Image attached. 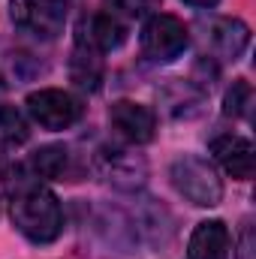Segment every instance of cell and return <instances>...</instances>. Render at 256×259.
Here are the masks:
<instances>
[{"mask_svg": "<svg viewBox=\"0 0 256 259\" xmlns=\"http://www.w3.org/2000/svg\"><path fill=\"white\" fill-rule=\"evenodd\" d=\"M211 36V49L223 58V61H238L247 46H250V27L241 21V18H217L208 30Z\"/></svg>", "mask_w": 256, "mask_h": 259, "instance_id": "obj_12", "label": "cell"}, {"mask_svg": "<svg viewBox=\"0 0 256 259\" xmlns=\"http://www.w3.org/2000/svg\"><path fill=\"white\" fill-rule=\"evenodd\" d=\"M0 91H3V78H0Z\"/></svg>", "mask_w": 256, "mask_h": 259, "instance_id": "obj_21", "label": "cell"}, {"mask_svg": "<svg viewBox=\"0 0 256 259\" xmlns=\"http://www.w3.org/2000/svg\"><path fill=\"white\" fill-rule=\"evenodd\" d=\"M81 36L100 55H109V52H118L127 42V24L112 12H97L81 24Z\"/></svg>", "mask_w": 256, "mask_h": 259, "instance_id": "obj_11", "label": "cell"}, {"mask_svg": "<svg viewBox=\"0 0 256 259\" xmlns=\"http://www.w3.org/2000/svg\"><path fill=\"white\" fill-rule=\"evenodd\" d=\"M250 103H253V88H250V81L235 78L232 88L223 94V115H229V118H241V115H247Z\"/></svg>", "mask_w": 256, "mask_h": 259, "instance_id": "obj_17", "label": "cell"}, {"mask_svg": "<svg viewBox=\"0 0 256 259\" xmlns=\"http://www.w3.org/2000/svg\"><path fill=\"white\" fill-rule=\"evenodd\" d=\"M229 253H232V235L223 220L196 223L187 241V259H229Z\"/></svg>", "mask_w": 256, "mask_h": 259, "instance_id": "obj_9", "label": "cell"}, {"mask_svg": "<svg viewBox=\"0 0 256 259\" xmlns=\"http://www.w3.org/2000/svg\"><path fill=\"white\" fill-rule=\"evenodd\" d=\"M94 166H97V172H100L112 187L127 190V193L139 190V187L145 184V178H148L145 160H142L136 151L121 148V145H103V148L97 151V157H94Z\"/></svg>", "mask_w": 256, "mask_h": 259, "instance_id": "obj_6", "label": "cell"}, {"mask_svg": "<svg viewBox=\"0 0 256 259\" xmlns=\"http://www.w3.org/2000/svg\"><path fill=\"white\" fill-rule=\"evenodd\" d=\"M30 169L36 178L64 181L69 175V151L64 145H42L30 154Z\"/></svg>", "mask_w": 256, "mask_h": 259, "instance_id": "obj_15", "label": "cell"}, {"mask_svg": "<svg viewBox=\"0 0 256 259\" xmlns=\"http://www.w3.org/2000/svg\"><path fill=\"white\" fill-rule=\"evenodd\" d=\"M103 3L109 6L112 15H124V18H142L160 6V0H103Z\"/></svg>", "mask_w": 256, "mask_h": 259, "instance_id": "obj_18", "label": "cell"}, {"mask_svg": "<svg viewBox=\"0 0 256 259\" xmlns=\"http://www.w3.org/2000/svg\"><path fill=\"white\" fill-rule=\"evenodd\" d=\"M109 124L112 130L130 142L133 148L136 145H148L154 136H157V115L154 109L142 106V103H133V100H118L112 103L109 109Z\"/></svg>", "mask_w": 256, "mask_h": 259, "instance_id": "obj_7", "label": "cell"}, {"mask_svg": "<svg viewBox=\"0 0 256 259\" xmlns=\"http://www.w3.org/2000/svg\"><path fill=\"white\" fill-rule=\"evenodd\" d=\"M24 106L30 121L42 130H69L81 118V103L61 88H39L24 100Z\"/></svg>", "mask_w": 256, "mask_h": 259, "instance_id": "obj_5", "label": "cell"}, {"mask_svg": "<svg viewBox=\"0 0 256 259\" xmlns=\"http://www.w3.org/2000/svg\"><path fill=\"white\" fill-rule=\"evenodd\" d=\"M208 151H211V157L220 163V169L226 172V175H232V178H238V181H247V178H253V145L244 139V136H217V139H211V145H208Z\"/></svg>", "mask_w": 256, "mask_h": 259, "instance_id": "obj_8", "label": "cell"}, {"mask_svg": "<svg viewBox=\"0 0 256 259\" xmlns=\"http://www.w3.org/2000/svg\"><path fill=\"white\" fill-rule=\"evenodd\" d=\"M9 18L36 39H58L66 24V0H9Z\"/></svg>", "mask_w": 256, "mask_h": 259, "instance_id": "obj_4", "label": "cell"}, {"mask_svg": "<svg viewBox=\"0 0 256 259\" xmlns=\"http://www.w3.org/2000/svg\"><path fill=\"white\" fill-rule=\"evenodd\" d=\"M136 223H139V232H142L151 244H157V247H166V244L172 241V235H175V229H172V214H169L160 202H154V199H145V202L139 205Z\"/></svg>", "mask_w": 256, "mask_h": 259, "instance_id": "obj_14", "label": "cell"}, {"mask_svg": "<svg viewBox=\"0 0 256 259\" xmlns=\"http://www.w3.org/2000/svg\"><path fill=\"white\" fill-rule=\"evenodd\" d=\"M12 226L30 244H52L64 232V211L58 196L39 181H18L9 199Z\"/></svg>", "mask_w": 256, "mask_h": 259, "instance_id": "obj_1", "label": "cell"}, {"mask_svg": "<svg viewBox=\"0 0 256 259\" xmlns=\"http://www.w3.org/2000/svg\"><path fill=\"white\" fill-rule=\"evenodd\" d=\"M157 97H160L163 109H166L172 118H193V115H199L202 106H205V91L196 88V84H190V81H184V78H169V81L157 91Z\"/></svg>", "mask_w": 256, "mask_h": 259, "instance_id": "obj_13", "label": "cell"}, {"mask_svg": "<svg viewBox=\"0 0 256 259\" xmlns=\"http://www.w3.org/2000/svg\"><path fill=\"white\" fill-rule=\"evenodd\" d=\"M69 78L78 91H88V94L100 91V84H103V58L81 36V30L75 36V49H72V58H69Z\"/></svg>", "mask_w": 256, "mask_h": 259, "instance_id": "obj_10", "label": "cell"}, {"mask_svg": "<svg viewBox=\"0 0 256 259\" xmlns=\"http://www.w3.org/2000/svg\"><path fill=\"white\" fill-rule=\"evenodd\" d=\"M169 178H172V187L196 208H214L223 199V181L205 157H196V154L175 157L169 166Z\"/></svg>", "mask_w": 256, "mask_h": 259, "instance_id": "obj_2", "label": "cell"}, {"mask_svg": "<svg viewBox=\"0 0 256 259\" xmlns=\"http://www.w3.org/2000/svg\"><path fill=\"white\" fill-rule=\"evenodd\" d=\"M190 46V30L169 12H154L142 27V55L151 64H172Z\"/></svg>", "mask_w": 256, "mask_h": 259, "instance_id": "obj_3", "label": "cell"}, {"mask_svg": "<svg viewBox=\"0 0 256 259\" xmlns=\"http://www.w3.org/2000/svg\"><path fill=\"white\" fill-rule=\"evenodd\" d=\"M187 6H196V9H211V6H217L220 0H184Z\"/></svg>", "mask_w": 256, "mask_h": 259, "instance_id": "obj_20", "label": "cell"}, {"mask_svg": "<svg viewBox=\"0 0 256 259\" xmlns=\"http://www.w3.org/2000/svg\"><path fill=\"white\" fill-rule=\"evenodd\" d=\"M27 139H30L27 118L15 106H0V154H9V151L21 148Z\"/></svg>", "mask_w": 256, "mask_h": 259, "instance_id": "obj_16", "label": "cell"}, {"mask_svg": "<svg viewBox=\"0 0 256 259\" xmlns=\"http://www.w3.org/2000/svg\"><path fill=\"white\" fill-rule=\"evenodd\" d=\"M235 259H256V238H253V226H250V223L241 229V238H238Z\"/></svg>", "mask_w": 256, "mask_h": 259, "instance_id": "obj_19", "label": "cell"}]
</instances>
